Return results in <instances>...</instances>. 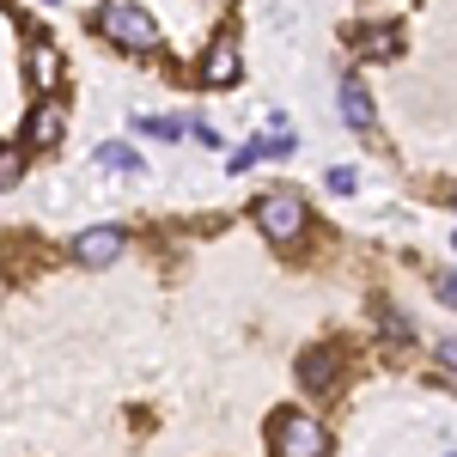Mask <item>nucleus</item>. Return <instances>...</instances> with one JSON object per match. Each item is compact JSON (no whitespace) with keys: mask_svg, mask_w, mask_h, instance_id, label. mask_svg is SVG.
Listing matches in <instances>:
<instances>
[{"mask_svg":"<svg viewBox=\"0 0 457 457\" xmlns=\"http://www.w3.org/2000/svg\"><path fill=\"white\" fill-rule=\"evenodd\" d=\"M135 135H159V141H189L183 116H135Z\"/></svg>","mask_w":457,"mask_h":457,"instance_id":"nucleus-13","label":"nucleus"},{"mask_svg":"<svg viewBox=\"0 0 457 457\" xmlns=\"http://www.w3.org/2000/svg\"><path fill=\"white\" fill-rule=\"evenodd\" d=\"M129 250V232L122 226H92V232H79L73 238V262H86V269H104Z\"/></svg>","mask_w":457,"mask_h":457,"instance_id":"nucleus-4","label":"nucleus"},{"mask_svg":"<svg viewBox=\"0 0 457 457\" xmlns=\"http://www.w3.org/2000/svg\"><path fill=\"white\" fill-rule=\"evenodd\" d=\"M353 37H360L353 49H360L366 62H390V55L403 49V31H396V25H366V31H353Z\"/></svg>","mask_w":457,"mask_h":457,"instance_id":"nucleus-11","label":"nucleus"},{"mask_svg":"<svg viewBox=\"0 0 457 457\" xmlns=\"http://www.w3.org/2000/svg\"><path fill=\"white\" fill-rule=\"evenodd\" d=\"M439 299H445V305L457 312V275H439Z\"/></svg>","mask_w":457,"mask_h":457,"instance_id":"nucleus-16","label":"nucleus"},{"mask_svg":"<svg viewBox=\"0 0 457 457\" xmlns=\"http://www.w3.org/2000/svg\"><path fill=\"white\" fill-rule=\"evenodd\" d=\"M250 220H256V232H269L275 245H293V238L305 232V202H299L293 189H269V195H256Z\"/></svg>","mask_w":457,"mask_h":457,"instance_id":"nucleus-3","label":"nucleus"},{"mask_svg":"<svg viewBox=\"0 0 457 457\" xmlns=\"http://www.w3.org/2000/svg\"><path fill=\"white\" fill-rule=\"evenodd\" d=\"M98 165H104V171H122V177H141V153L129 141H104L98 146Z\"/></svg>","mask_w":457,"mask_h":457,"instance_id":"nucleus-12","label":"nucleus"},{"mask_svg":"<svg viewBox=\"0 0 457 457\" xmlns=\"http://www.w3.org/2000/svg\"><path fill=\"white\" fill-rule=\"evenodd\" d=\"M452 457H457V452H452Z\"/></svg>","mask_w":457,"mask_h":457,"instance_id":"nucleus-18","label":"nucleus"},{"mask_svg":"<svg viewBox=\"0 0 457 457\" xmlns=\"http://www.w3.org/2000/svg\"><path fill=\"white\" fill-rule=\"evenodd\" d=\"M62 129H68V110L55 104V98H43V104L25 116V141H31V146H55V141H62Z\"/></svg>","mask_w":457,"mask_h":457,"instance_id":"nucleus-8","label":"nucleus"},{"mask_svg":"<svg viewBox=\"0 0 457 457\" xmlns=\"http://www.w3.org/2000/svg\"><path fill=\"white\" fill-rule=\"evenodd\" d=\"M293 146H299V141H293L287 129H275V135H262V141L238 146V153H232V171H245V165H256V159H287Z\"/></svg>","mask_w":457,"mask_h":457,"instance_id":"nucleus-10","label":"nucleus"},{"mask_svg":"<svg viewBox=\"0 0 457 457\" xmlns=\"http://www.w3.org/2000/svg\"><path fill=\"white\" fill-rule=\"evenodd\" d=\"M238 73H245L238 37H213V49L202 55V86H238Z\"/></svg>","mask_w":457,"mask_h":457,"instance_id":"nucleus-5","label":"nucleus"},{"mask_svg":"<svg viewBox=\"0 0 457 457\" xmlns=\"http://www.w3.org/2000/svg\"><path fill=\"white\" fill-rule=\"evenodd\" d=\"M92 25H98L116 49H129V55H153V49H159V25L146 19L135 0H104V6L92 12Z\"/></svg>","mask_w":457,"mask_h":457,"instance_id":"nucleus-1","label":"nucleus"},{"mask_svg":"<svg viewBox=\"0 0 457 457\" xmlns=\"http://www.w3.org/2000/svg\"><path fill=\"white\" fill-rule=\"evenodd\" d=\"M336 98H342V116H348V129H353V135H372V129H378L372 92H366L360 79H342V92H336Z\"/></svg>","mask_w":457,"mask_h":457,"instance_id":"nucleus-7","label":"nucleus"},{"mask_svg":"<svg viewBox=\"0 0 457 457\" xmlns=\"http://www.w3.org/2000/svg\"><path fill=\"white\" fill-rule=\"evenodd\" d=\"M336 366H342V353H336V348H305V353H299V378H305L312 390L336 385Z\"/></svg>","mask_w":457,"mask_h":457,"instance_id":"nucleus-9","label":"nucleus"},{"mask_svg":"<svg viewBox=\"0 0 457 457\" xmlns=\"http://www.w3.org/2000/svg\"><path fill=\"white\" fill-rule=\"evenodd\" d=\"M439 360H445V372H457V342H445V348H439Z\"/></svg>","mask_w":457,"mask_h":457,"instance_id":"nucleus-17","label":"nucleus"},{"mask_svg":"<svg viewBox=\"0 0 457 457\" xmlns=\"http://www.w3.org/2000/svg\"><path fill=\"white\" fill-rule=\"evenodd\" d=\"M269 452H275V457H329V433H323L312 415L281 409L275 427H269Z\"/></svg>","mask_w":457,"mask_h":457,"instance_id":"nucleus-2","label":"nucleus"},{"mask_svg":"<svg viewBox=\"0 0 457 457\" xmlns=\"http://www.w3.org/2000/svg\"><path fill=\"white\" fill-rule=\"evenodd\" d=\"M323 183H329L336 195H353V189H360V171H348V165H329V171H323Z\"/></svg>","mask_w":457,"mask_h":457,"instance_id":"nucleus-14","label":"nucleus"},{"mask_svg":"<svg viewBox=\"0 0 457 457\" xmlns=\"http://www.w3.org/2000/svg\"><path fill=\"white\" fill-rule=\"evenodd\" d=\"M25 73H31L37 92H55V86H62V55H55V43H49L43 31L25 43Z\"/></svg>","mask_w":457,"mask_h":457,"instance_id":"nucleus-6","label":"nucleus"},{"mask_svg":"<svg viewBox=\"0 0 457 457\" xmlns=\"http://www.w3.org/2000/svg\"><path fill=\"white\" fill-rule=\"evenodd\" d=\"M385 336H390V342H409V317H396V312H385Z\"/></svg>","mask_w":457,"mask_h":457,"instance_id":"nucleus-15","label":"nucleus"}]
</instances>
